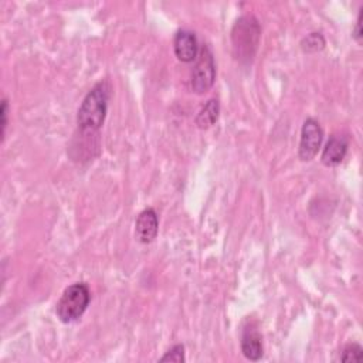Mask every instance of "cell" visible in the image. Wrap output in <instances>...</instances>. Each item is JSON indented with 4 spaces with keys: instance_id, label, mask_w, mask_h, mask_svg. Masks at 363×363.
Masks as SVG:
<instances>
[{
    "instance_id": "cell-1",
    "label": "cell",
    "mask_w": 363,
    "mask_h": 363,
    "mask_svg": "<svg viewBox=\"0 0 363 363\" xmlns=\"http://www.w3.org/2000/svg\"><path fill=\"white\" fill-rule=\"evenodd\" d=\"M111 92V82L101 79L84 96L77 113V125L82 135L96 136L106 118Z\"/></svg>"
},
{
    "instance_id": "cell-2",
    "label": "cell",
    "mask_w": 363,
    "mask_h": 363,
    "mask_svg": "<svg viewBox=\"0 0 363 363\" xmlns=\"http://www.w3.org/2000/svg\"><path fill=\"white\" fill-rule=\"evenodd\" d=\"M261 27L255 16L238 17L231 28V48L234 58L241 64H250L258 50Z\"/></svg>"
},
{
    "instance_id": "cell-3",
    "label": "cell",
    "mask_w": 363,
    "mask_h": 363,
    "mask_svg": "<svg viewBox=\"0 0 363 363\" xmlns=\"http://www.w3.org/2000/svg\"><path fill=\"white\" fill-rule=\"evenodd\" d=\"M91 301V292L85 282H75L67 286L55 305V313L64 323L78 320L86 311Z\"/></svg>"
},
{
    "instance_id": "cell-4",
    "label": "cell",
    "mask_w": 363,
    "mask_h": 363,
    "mask_svg": "<svg viewBox=\"0 0 363 363\" xmlns=\"http://www.w3.org/2000/svg\"><path fill=\"white\" fill-rule=\"evenodd\" d=\"M216 79V62L214 55L208 45H203L200 54L197 55V61L191 69L190 84L191 89L196 94L207 92Z\"/></svg>"
},
{
    "instance_id": "cell-5",
    "label": "cell",
    "mask_w": 363,
    "mask_h": 363,
    "mask_svg": "<svg viewBox=\"0 0 363 363\" xmlns=\"http://www.w3.org/2000/svg\"><path fill=\"white\" fill-rule=\"evenodd\" d=\"M322 140H323V130L320 128V123L313 118H306L301 129L299 149H298L299 159L303 162L312 160L316 156L322 145Z\"/></svg>"
},
{
    "instance_id": "cell-6",
    "label": "cell",
    "mask_w": 363,
    "mask_h": 363,
    "mask_svg": "<svg viewBox=\"0 0 363 363\" xmlns=\"http://www.w3.org/2000/svg\"><path fill=\"white\" fill-rule=\"evenodd\" d=\"M159 231V217L155 208L147 207L142 210L135 221V235L139 242L149 244L152 242Z\"/></svg>"
},
{
    "instance_id": "cell-7",
    "label": "cell",
    "mask_w": 363,
    "mask_h": 363,
    "mask_svg": "<svg viewBox=\"0 0 363 363\" xmlns=\"http://www.w3.org/2000/svg\"><path fill=\"white\" fill-rule=\"evenodd\" d=\"M173 50L182 62H191L199 55V43L196 34L190 30H179L173 38Z\"/></svg>"
},
{
    "instance_id": "cell-8",
    "label": "cell",
    "mask_w": 363,
    "mask_h": 363,
    "mask_svg": "<svg viewBox=\"0 0 363 363\" xmlns=\"http://www.w3.org/2000/svg\"><path fill=\"white\" fill-rule=\"evenodd\" d=\"M347 147H349L347 138L343 135L333 133L328 139V142L322 150V155H320L322 163L328 167L339 164L345 159V156L347 153Z\"/></svg>"
},
{
    "instance_id": "cell-9",
    "label": "cell",
    "mask_w": 363,
    "mask_h": 363,
    "mask_svg": "<svg viewBox=\"0 0 363 363\" xmlns=\"http://www.w3.org/2000/svg\"><path fill=\"white\" fill-rule=\"evenodd\" d=\"M241 352L248 360H252V362H257L262 357L264 350H262L261 335H259L258 329L255 328V325H252V323H248L242 329Z\"/></svg>"
},
{
    "instance_id": "cell-10",
    "label": "cell",
    "mask_w": 363,
    "mask_h": 363,
    "mask_svg": "<svg viewBox=\"0 0 363 363\" xmlns=\"http://www.w3.org/2000/svg\"><path fill=\"white\" fill-rule=\"evenodd\" d=\"M218 115H220V101L217 98H211L199 111L196 116V125L200 129H207L217 122Z\"/></svg>"
},
{
    "instance_id": "cell-11",
    "label": "cell",
    "mask_w": 363,
    "mask_h": 363,
    "mask_svg": "<svg viewBox=\"0 0 363 363\" xmlns=\"http://www.w3.org/2000/svg\"><path fill=\"white\" fill-rule=\"evenodd\" d=\"M325 44H326L325 37L322 35V33H318V31H312V33L306 34V35L301 40V43H299L302 51H303V52H308V54L318 52V51L323 50V48H325Z\"/></svg>"
},
{
    "instance_id": "cell-12",
    "label": "cell",
    "mask_w": 363,
    "mask_h": 363,
    "mask_svg": "<svg viewBox=\"0 0 363 363\" xmlns=\"http://www.w3.org/2000/svg\"><path fill=\"white\" fill-rule=\"evenodd\" d=\"M362 357H363V349L357 343L346 345L340 354L342 362H360Z\"/></svg>"
},
{
    "instance_id": "cell-13",
    "label": "cell",
    "mask_w": 363,
    "mask_h": 363,
    "mask_svg": "<svg viewBox=\"0 0 363 363\" xmlns=\"http://www.w3.org/2000/svg\"><path fill=\"white\" fill-rule=\"evenodd\" d=\"M184 346L183 345H174L172 349H169L164 356L160 357V362H176V363H182L184 362Z\"/></svg>"
},
{
    "instance_id": "cell-14",
    "label": "cell",
    "mask_w": 363,
    "mask_h": 363,
    "mask_svg": "<svg viewBox=\"0 0 363 363\" xmlns=\"http://www.w3.org/2000/svg\"><path fill=\"white\" fill-rule=\"evenodd\" d=\"M7 116H9V102L6 98L1 99L0 105V125H1V140H4L6 128H7Z\"/></svg>"
},
{
    "instance_id": "cell-15",
    "label": "cell",
    "mask_w": 363,
    "mask_h": 363,
    "mask_svg": "<svg viewBox=\"0 0 363 363\" xmlns=\"http://www.w3.org/2000/svg\"><path fill=\"white\" fill-rule=\"evenodd\" d=\"M359 16H357V20H356V26H354V30H353V38L360 43V38H362V11H363V7L359 10Z\"/></svg>"
}]
</instances>
